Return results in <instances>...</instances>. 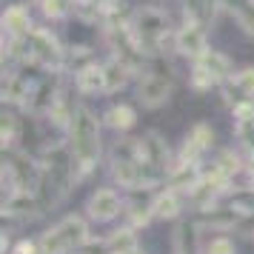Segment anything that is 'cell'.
Segmentation results:
<instances>
[{"label":"cell","mask_w":254,"mask_h":254,"mask_svg":"<svg viewBox=\"0 0 254 254\" xmlns=\"http://www.w3.org/2000/svg\"><path fill=\"white\" fill-rule=\"evenodd\" d=\"M37 160L43 166L40 174V186H37V200L43 214L58 208L66 194H69L74 186L80 183V172H77V160L71 154L69 143H52L37 154Z\"/></svg>","instance_id":"1"},{"label":"cell","mask_w":254,"mask_h":254,"mask_svg":"<svg viewBox=\"0 0 254 254\" xmlns=\"http://www.w3.org/2000/svg\"><path fill=\"white\" fill-rule=\"evenodd\" d=\"M100 117L94 115L86 103H77L74 115H71V123L66 128V143H69L71 154L77 160V172H80V180L89 177V174L97 169L100 163V151H103V143H100Z\"/></svg>","instance_id":"2"},{"label":"cell","mask_w":254,"mask_h":254,"mask_svg":"<svg viewBox=\"0 0 254 254\" xmlns=\"http://www.w3.org/2000/svg\"><path fill=\"white\" fill-rule=\"evenodd\" d=\"M131 29L137 35L140 46L149 52V58H169V55H177L174 52V32L177 26H172V17L166 9L160 6H137L131 9Z\"/></svg>","instance_id":"3"},{"label":"cell","mask_w":254,"mask_h":254,"mask_svg":"<svg viewBox=\"0 0 254 254\" xmlns=\"http://www.w3.org/2000/svg\"><path fill=\"white\" fill-rule=\"evenodd\" d=\"M112 177L120 189L134 191V189H157L163 186L154 174L149 172V166L143 163L137 149V137H120L112 149Z\"/></svg>","instance_id":"4"},{"label":"cell","mask_w":254,"mask_h":254,"mask_svg":"<svg viewBox=\"0 0 254 254\" xmlns=\"http://www.w3.org/2000/svg\"><path fill=\"white\" fill-rule=\"evenodd\" d=\"M174 92V69L169 58H151L149 66L137 74L134 80V94L143 109H160L169 103Z\"/></svg>","instance_id":"5"},{"label":"cell","mask_w":254,"mask_h":254,"mask_svg":"<svg viewBox=\"0 0 254 254\" xmlns=\"http://www.w3.org/2000/svg\"><path fill=\"white\" fill-rule=\"evenodd\" d=\"M23 46H26V66H37V69H43V71H63L66 74L69 46L52 29L37 23L23 37Z\"/></svg>","instance_id":"6"},{"label":"cell","mask_w":254,"mask_h":254,"mask_svg":"<svg viewBox=\"0 0 254 254\" xmlns=\"http://www.w3.org/2000/svg\"><path fill=\"white\" fill-rule=\"evenodd\" d=\"M43 166L35 154H26L20 149L3 151V197L14 191H35L40 186Z\"/></svg>","instance_id":"7"},{"label":"cell","mask_w":254,"mask_h":254,"mask_svg":"<svg viewBox=\"0 0 254 254\" xmlns=\"http://www.w3.org/2000/svg\"><path fill=\"white\" fill-rule=\"evenodd\" d=\"M37 240L49 254H77L92 237H89V223L77 214H69L52 229H46Z\"/></svg>","instance_id":"8"},{"label":"cell","mask_w":254,"mask_h":254,"mask_svg":"<svg viewBox=\"0 0 254 254\" xmlns=\"http://www.w3.org/2000/svg\"><path fill=\"white\" fill-rule=\"evenodd\" d=\"M234 74V63L229 60V55H223L217 49H208L203 58L191 60L189 69V86L197 94H206L211 89H223V83Z\"/></svg>","instance_id":"9"},{"label":"cell","mask_w":254,"mask_h":254,"mask_svg":"<svg viewBox=\"0 0 254 254\" xmlns=\"http://www.w3.org/2000/svg\"><path fill=\"white\" fill-rule=\"evenodd\" d=\"M137 149H140L143 163L149 166V172L154 174L160 183H166V177H169V172H172V163H174L166 137H163L160 131H146V134L137 137Z\"/></svg>","instance_id":"10"},{"label":"cell","mask_w":254,"mask_h":254,"mask_svg":"<svg viewBox=\"0 0 254 254\" xmlns=\"http://www.w3.org/2000/svg\"><path fill=\"white\" fill-rule=\"evenodd\" d=\"M208 29L206 26L194 23V20H183V23L177 26V32H174V52L186 58L189 63L197 58H203L208 52Z\"/></svg>","instance_id":"11"},{"label":"cell","mask_w":254,"mask_h":254,"mask_svg":"<svg viewBox=\"0 0 254 254\" xmlns=\"http://www.w3.org/2000/svg\"><path fill=\"white\" fill-rule=\"evenodd\" d=\"M126 211V197L115 191V189H97L89 200H86V214L92 223H112L115 217H120Z\"/></svg>","instance_id":"12"},{"label":"cell","mask_w":254,"mask_h":254,"mask_svg":"<svg viewBox=\"0 0 254 254\" xmlns=\"http://www.w3.org/2000/svg\"><path fill=\"white\" fill-rule=\"evenodd\" d=\"M249 214L252 211L240 208L237 203H214V206L197 211L194 220L200 226H211V229H217V231H231V229H240L243 220L249 217Z\"/></svg>","instance_id":"13"},{"label":"cell","mask_w":254,"mask_h":254,"mask_svg":"<svg viewBox=\"0 0 254 254\" xmlns=\"http://www.w3.org/2000/svg\"><path fill=\"white\" fill-rule=\"evenodd\" d=\"M214 146V128L208 126V123H194V126L186 131V140L180 151H177V157L174 160L180 163H203L206 157V151Z\"/></svg>","instance_id":"14"},{"label":"cell","mask_w":254,"mask_h":254,"mask_svg":"<svg viewBox=\"0 0 254 254\" xmlns=\"http://www.w3.org/2000/svg\"><path fill=\"white\" fill-rule=\"evenodd\" d=\"M220 94H223V100H226L229 109H237V106H243V103H252L254 100V66L252 63H249V66H240V69L234 71L229 80L223 83Z\"/></svg>","instance_id":"15"},{"label":"cell","mask_w":254,"mask_h":254,"mask_svg":"<svg viewBox=\"0 0 254 254\" xmlns=\"http://www.w3.org/2000/svg\"><path fill=\"white\" fill-rule=\"evenodd\" d=\"M0 26H3V37H14V40H23L32 29H35V20H32V12L26 3H9L3 9V17H0Z\"/></svg>","instance_id":"16"},{"label":"cell","mask_w":254,"mask_h":254,"mask_svg":"<svg viewBox=\"0 0 254 254\" xmlns=\"http://www.w3.org/2000/svg\"><path fill=\"white\" fill-rule=\"evenodd\" d=\"M71 86L77 89V94L94 97V94H106V71H103V60H94L89 66H83L71 74Z\"/></svg>","instance_id":"17"},{"label":"cell","mask_w":254,"mask_h":254,"mask_svg":"<svg viewBox=\"0 0 254 254\" xmlns=\"http://www.w3.org/2000/svg\"><path fill=\"white\" fill-rule=\"evenodd\" d=\"M180 9H183V20H194L211 29L217 23L220 9H226V3L223 0H180Z\"/></svg>","instance_id":"18"},{"label":"cell","mask_w":254,"mask_h":254,"mask_svg":"<svg viewBox=\"0 0 254 254\" xmlns=\"http://www.w3.org/2000/svg\"><path fill=\"white\" fill-rule=\"evenodd\" d=\"M43 208L35 191H14L3 197V217H40Z\"/></svg>","instance_id":"19"},{"label":"cell","mask_w":254,"mask_h":254,"mask_svg":"<svg viewBox=\"0 0 254 254\" xmlns=\"http://www.w3.org/2000/svg\"><path fill=\"white\" fill-rule=\"evenodd\" d=\"M200 223L197 220H183L174 229V254H203V240H200Z\"/></svg>","instance_id":"20"},{"label":"cell","mask_w":254,"mask_h":254,"mask_svg":"<svg viewBox=\"0 0 254 254\" xmlns=\"http://www.w3.org/2000/svg\"><path fill=\"white\" fill-rule=\"evenodd\" d=\"M103 71H106V94H115V92H123L128 83L137 80V74L128 69L126 63H120L117 58H109L103 60Z\"/></svg>","instance_id":"21"},{"label":"cell","mask_w":254,"mask_h":254,"mask_svg":"<svg viewBox=\"0 0 254 254\" xmlns=\"http://www.w3.org/2000/svg\"><path fill=\"white\" fill-rule=\"evenodd\" d=\"M183 200L186 194H180L172 186H166L163 191L154 194V220H174L183 211Z\"/></svg>","instance_id":"22"},{"label":"cell","mask_w":254,"mask_h":254,"mask_svg":"<svg viewBox=\"0 0 254 254\" xmlns=\"http://www.w3.org/2000/svg\"><path fill=\"white\" fill-rule=\"evenodd\" d=\"M134 123H137V115H134V109H131L128 103H115V106H109V109L103 112V126L112 128V131H117V134L131 131Z\"/></svg>","instance_id":"23"},{"label":"cell","mask_w":254,"mask_h":254,"mask_svg":"<svg viewBox=\"0 0 254 254\" xmlns=\"http://www.w3.org/2000/svg\"><path fill=\"white\" fill-rule=\"evenodd\" d=\"M109 249L112 254H140V243H137V229H131V226H123V229L112 231L109 237Z\"/></svg>","instance_id":"24"},{"label":"cell","mask_w":254,"mask_h":254,"mask_svg":"<svg viewBox=\"0 0 254 254\" xmlns=\"http://www.w3.org/2000/svg\"><path fill=\"white\" fill-rule=\"evenodd\" d=\"M20 134H23V120L17 115H12V112H3V117H0V143H3V151L17 149Z\"/></svg>","instance_id":"25"},{"label":"cell","mask_w":254,"mask_h":254,"mask_svg":"<svg viewBox=\"0 0 254 254\" xmlns=\"http://www.w3.org/2000/svg\"><path fill=\"white\" fill-rule=\"evenodd\" d=\"M223 3L231 12V17L237 20V26L249 37H254V0H223Z\"/></svg>","instance_id":"26"},{"label":"cell","mask_w":254,"mask_h":254,"mask_svg":"<svg viewBox=\"0 0 254 254\" xmlns=\"http://www.w3.org/2000/svg\"><path fill=\"white\" fill-rule=\"evenodd\" d=\"M35 6L40 9L43 20H52V23L74 17V3L71 0H35Z\"/></svg>","instance_id":"27"},{"label":"cell","mask_w":254,"mask_h":254,"mask_svg":"<svg viewBox=\"0 0 254 254\" xmlns=\"http://www.w3.org/2000/svg\"><path fill=\"white\" fill-rule=\"evenodd\" d=\"M234 134L240 140V146L246 149V157H252L254 154V117L234 120Z\"/></svg>","instance_id":"28"},{"label":"cell","mask_w":254,"mask_h":254,"mask_svg":"<svg viewBox=\"0 0 254 254\" xmlns=\"http://www.w3.org/2000/svg\"><path fill=\"white\" fill-rule=\"evenodd\" d=\"M203 254H237V252H234V243L220 234V237H214L203 246Z\"/></svg>","instance_id":"29"},{"label":"cell","mask_w":254,"mask_h":254,"mask_svg":"<svg viewBox=\"0 0 254 254\" xmlns=\"http://www.w3.org/2000/svg\"><path fill=\"white\" fill-rule=\"evenodd\" d=\"M12 254H49V252L40 246V240H17L12 246Z\"/></svg>","instance_id":"30"},{"label":"cell","mask_w":254,"mask_h":254,"mask_svg":"<svg viewBox=\"0 0 254 254\" xmlns=\"http://www.w3.org/2000/svg\"><path fill=\"white\" fill-rule=\"evenodd\" d=\"M77 254H112V249H109V243L106 240H89Z\"/></svg>","instance_id":"31"},{"label":"cell","mask_w":254,"mask_h":254,"mask_svg":"<svg viewBox=\"0 0 254 254\" xmlns=\"http://www.w3.org/2000/svg\"><path fill=\"white\" fill-rule=\"evenodd\" d=\"M140 254H143V252H140Z\"/></svg>","instance_id":"32"}]
</instances>
